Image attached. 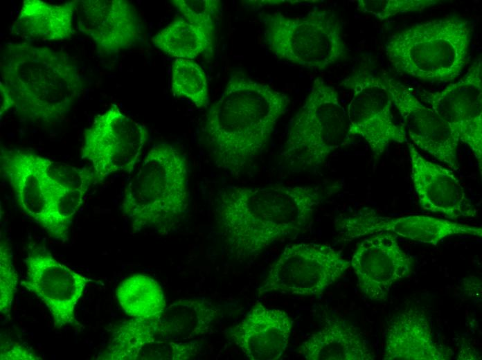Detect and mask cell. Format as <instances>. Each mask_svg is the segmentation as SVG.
Returning a JSON list of instances; mask_svg holds the SVG:
<instances>
[{
	"mask_svg": "<svg viewBox=\"0 0 482 360\" xmlns=\"http://www.w3.org/2000/svg\"><path fill=\"white\" fill-rule=\"evenodd\" d=\"M289 104L286 94L241 71L232 73L203 130L217 166L239 174L263 152Z\"/></svg>",
	"mask_w": 482,
	"mask_h": 360,
	"instance_id": "1",
	"label": "cell"
},
{
	"mask_svg": "<svg viewBox=\"0 0 482 360\" xmlns=\"http://www.w3.org/2000/svg\"><path fill=\"white\" fill-rule=\"evenodd\" d=\"M321 198L319 187H229L219 193L217 219L238 258L258 254L302 231Z\"/></svg>",
	"mask_w": 482,
	"mask_h": 360,
	"instance_id": "2",
	"label": "cell"
},
{
	"mask_svg": "<svg viewBox=\"0 0 482 360\" xmlns=\"http://www.w3.org/2000/svg\"><path fill=\"white\" fill-rule=\"evenodd\" d=\"M83 89L69 57L46 46L8 43L0 55V115L12 110L33 122L63 118Z\"/></svg>",
	"mask_w": 482,
	"mask_h": 360,
	"instance_id": "3",
	"label": "cell"
},
{
	"mask_svg": "<svg viewBox=\"0 0 482 360\" xmlns=\"http://www.w3.org/2000/svg\"><path fill=\"white\" fill-rule=\"evenodd\" d=\"M0 163L21 210L53 237L67 240L90 186V170L19 149L2 148Z\"/></svg>",
	"mask_w": 482,
	"mask_h": 360,
	"instance_id": "4",
	"label": "cell"
},
{
	"mask_svg": "<svg viewBox=\"0 0 482 360\" xmlns=\"http://www.w3.org/2000/svg\"><path fill=\"white\" fill-rule=\"evenodd\" d=\"M189 205L188 167L172 145H154L127 184L121 208L133 230L172 231Z\"/></svg>",
	"mask_w": 482,
	"mask_h": 360,
	"instance_id": "5",
	"label": "cell"
},
{
	"mask_svg": "<svg viewBox=\"0 0 482 360\" xmlns=\"http://www.w3.org/2000/svg\"><path fill=\"white\" fill-rule=\"evenodd\" d=\"M470 27L467 21H428L398 33L389 40V60L399 71L424 80L449 81L467 63Z\"/></svg>",
	"mask_w": 482,
	"mask_h": 360,
	"instance_id": "6",
	"label": "cell"
},
{
	"mask_svg": "<svg viewBox=\"0 0 482 360\" xmlns=\"http://www.w3.org/2000/svg\"><path fill=\"white\" fill-rule=\"evenodd\" d=\"M348 130L337 92L317 78L291 122L280 155L292 168H316L342 144Z\"/></svg>",
	"mask_w": 482,
	"mask_h": 360,
	"instance_id": "7",
	"label": "cell"
},
{
	"mask_svg": "<svg viewBox=\"0 0 482 360\" xmlns=\"http://www.w3.org/2000/svg\"><path fill=\"white\" fill-rule=\"evenodd\" d=\"M265 40L278 59L303 67L325 69L343 57L346 45L335 15L314 10L303 17L268 15Z\"/></svg>",
	"mask_w": 482,
	"mask_h": 360,
	"instance_id": "8",
	"label": "cell"
},
{
	"mask_svg": "<svg viewBox=\"0 0 482 360\" xmlns=\"http://www.w3.org/2000/svg\"><path fill=\"white\" fill-rule=\"evenodd\" d=\"M148 138L146 127L112 105L85 129L82 158L91 164L94 181L120 172H131Z\"/></svg>",
	"mask_w": 482,
	"mask_h": 360,
	"instance_id": "9",
	"label": "cell"
},
{
	"mask_svg": "<svg viewBox=\"0 0 482 360\" xmlns=\"http://www.w3.org/2000/svg\"><path fill=\"white\" fill-rule=\"evenodd\" d=\"M350 265L328 244L287 246L269 269L259 292L319 295L341 278Z\"/></svg>",
	"mask_w": 482,
	"mask_h": 360,
	"instance_id": "10",
	"label": "cell"
},
{
	"mask_svg": "<svg viewBox=\"0 0 482 360\" xmlns=\"http://www.w3.org/2000/svg\"><path fill=\"white\" fill-rule=\"evenodd\" d=\"M24 263L26 276L21 285L45 304L54 327L80 326L75 306L92 280L58 262L44 246L30 244Z\"/></svg>",
	"mask_w": 482,
	"mask_h": 360,
	"instance_id": "11",
	"label": "cell"
},
{
	"mask_svg": "<svg viewBox=\"0 0 482 360\" xmlns=\"http://www.w3.org/2000/svg\"><path fill=\"white\" fill-rule=\"evenodd\" d=\"M350 264L364 294L383 301L391 287L411 273L414 260L401 249L395 234L380 231L358 244Z\"/></svg>",
	"mask_w": 482,
	"mask_h": 360,
	"instance_id": "12",
	"label": "cell"
},
{
	"mask_svg": "<svg viewBox=\"0 0 482 360\" xmlns=\"http://www.w3.org/2000/svg\"><path fill=\"white\" fill-rule=\"evenodd\" d=\"M355 93L348 107V133L360 135L375 157L383 154L391 141H407L404 125L396 123L386 83L364 78L354 85Z\"/></svg>",
	"mask_w": 482,
	"mask_h": 360,
	"instance_id": "13",
	"label": "cell"
},
{
	"mask_svg": "<svg viewBox=\"0 0 482 360\" xmlns=\"http://www.w3.org/2000/svg\"><path fill=\"white\" fill-rule=\"evenodd\" d=\"M75 19L79 31L93 42L102 55L132 48L141 35L139 16L127 1H79Z\"/></svg>",
	"mask_w": 482,
	"mask_h": 360,
	"instance_id": "14",
	"label": "cell"
},
{
	"mask_svg": "<svg viewBox=\"0 0 482 360\" xmlns=\"http://www.w3.org/2000/svg\"><path fill=\"white\" fill-rule=\"evenodd\" d=\"M161 318H134L124 321L114 330L107 349L98 359L143 360L185 359L194 356L193 342L176 343Z\"/></svg>",
	"mask_w": 482,
	"mask_h": 360,
	"instance_id": "15",
	"label": "cell"
},
{
	"mask_svg": "<svg viewBox=\"0 0 482 360\" xmlns=\"http://www.w3.org/2000/svg\"><path fill=\"white\" fill-rule=\"evenodd\" d=\"M481 60L465 78L444 90L429 93V102L451 126L462 141L472 149L481 168L482 89Z\"/></svg>",
	"mask_w": 482,
	"mask_h": 360,
	"instance_id": "16",
	"label": "cell"
},
{
	"mask_svg": "<svg viewBox=\"0 0 482 360\" xmlns=\"http://www.w3.org/2000/svg\"><path fill=\"white\" fill-rule=\"evenodd\" d=\"M392 103L402 117L409 136L419 148L455 170L458 169L459 138L449 124L431 107L424 106L405 89L386 82Z\"/></svg>",
	"mask_w": 482,
	"mask_h": 360,
	"instance_id": "17",
	"label": "cell"
},
{
	"mask_svg": "<svg viewBox=\"0 0 482 360\" xmlns=\"http://www.w3.org/2000/svg\"><path fill=\"white\" fill-rule=\"evenodd\" d=\"M411 177L424 210L456 219L474 217L476 211L452 170L425 159L407 142Z\"/></svg>",
	"mask_w": 482,
	"mask_h": 360,
	"instance_id": "18",
	"label": "cell"
},
{
	"mask_svg": "<svg viewBox=\"0 0 482 360\" xmlns=\"http://www.w3.org/2000/svg\"><path fill=\"white\" fill-rule=\"evenodd\" d=\"M292 327L285 312L258 303L234 327L231 336L248 359L276 360L287 347Z\"/></svg>",
	"mask_w": 482,
	"mask_h": 360,
	"instance_id": "19",
	"label": "cell"
},
{
	"mask_svg": "<svg viewBox=\"0 0 482 360\" xmlns=\"http://www.w3.org/2000/svg\"><path fill=\"white\" fill-rule=\"evenodd\" d=\"M452 352L434 341L426 318L418 309L410 308L398 313L389 325L384 359H447Z\"/></svg>",
	"mask_w": 482,
	"mask_h": 360,
	"instance_id": "20",
	"label": "cell"
},
{
	"mask_svg": "<svg viewBox=\"0 0 482 360\" xmlns=\"http://www.w3.org/2000/svg\"><path fill=\"white\" fill-rule=\"evenodd\" d=\"M79 1L60 5L39 0L23 2L11 32L27 40L62 41L74 33V19Z\"/></svg>",
	"mask_w": 482,
	"mask_h": 360,
	"instance_id": "21",
	"label": "cell"
},
{
	"mask_svg": "<svg viewBox=\"0 0 482 360\" xmlns=\"http://www.w3.org/2000/svg\"><path fill=\"white\" fill-rule=\"evenodd\" d=\"M307 360H371L375 358L359 331L344 320L329 321L300 346Z\"/></svg>",
	"mask_w": 482,
	"mask_h": 360,
	"instance_id": "22",
	"label": "cell"
},
{
	"mask_svg": "<svg viewBox=\"0 0 482 360\" xmlns=\"http://www.w3.org/2000/svg\"><path fill=\"white\" fill-rule=\"evenodd\" d=\"M386 231L395 235L422 243L436 244L445 237L455 235H482L478 226L463 224L447 219L425 215H411L396 218L375 214L374 233Z\"/></svg>",
	"mask_w": 482,
	"mask_h": 360,
	"instance_id": "23",
	"label": "cell"
},
{
	"mask_svg": "<svg viewBox=\"0 0 482 360\" xmlns=\"http://www.w3.org/2000/svg\"><path fill=\"white\" fill-rule=\"evenodd\" d=\"M123 310L134 318H161L166 310L163 292L152 278L132 275L122 281L116 291Z\"/></svg>",
	"mask_w": 482,
	"mask_h": 360,
	"instance_id": "24",
	"label": "cell"
},
{
	"mask_svg": "<svg viewBox=\"0 0 482 360\" xmlns=\"http://www.w3.org/2000/svg\"><path fill=\"white\" fill-rule=\"evenodd\" d=\"M153 45L170 57L193 60L204 53L211 56L213 41L182 17L169 24L152 38Z\"/></svg>",
	"mask_w": 482,
	"mask_h": 360,
	"instance_id": "25",
	"label": "cell"
},
{
	"mask_svg": "<svg viewBox=\"0 0 482 360\" xmlns=\"http://www.w3.org/2000/svg\"><path fill=\"white\" fill-rule=\"evenodd\" d=\"M216 315V309L205 300H181L174 303L162 316L174 338H193L206 334Z\"/></svg>",
	"mask_w": 482,
	"mask_h": 360,
	"instance_id": "26",
	"label": "cell"
},
{
	"mask_svg": "<svg viewBox=\"0 0 482 360\" xmlns=\"http://www.w3.org/2000/svg\"><path fill=\"white\" fill-rule=\"evenodd\" d=\"M171 90L174 96L186 98L197 107L208 104L206 73L193 60L177 58L173 62Z\"/></svg>",
	"mask_w": 482,
	"mask_h": 360,
	"instance_id": "27",
	"label": "cell"
},
{
	"mask_svg": "<svg viewBox=\"0 0 482 360\" xmlns=\"http://www.w3.org/2000/svg\"><path fill=\"white\" fill-rule=\"evenodd\" d=\"M172 3L182 17L200 29L213 41V19L220 9L217 0H174Z\"/></svg>",
	"mask_w": 482,
	"mask_h": 360,
	"instance_id": "28",
	"label": "cell"
},
{
	"mask_svg": "<svg viewBox=\"0 0 482 360\" xmlns=\"http://www.w3.org/2000/svg\"><path fill=\"white\" fill-rule=\"evenodd\" d=\"M10 245L4 240L0 246V311L3 314L10 312L17 291L18 275L12 262Z\"/></svg>",
	"mask_w": 482,
	"mask_h": 360,
	"instance_id": "29",
	"label": "cell"
},
{
	"mask_svg": "<svg viewBox=\"0 0 482 360\" xmlns=\"http://www.w3.org/2000/svg\"><path fill=\"white\" fill-rule=\"evenodd\" d=\"M362 7L364 12H369L381 19L398 12L417 10L436 3L434 1H366Z\"/></svg>",
	"mask_w": 482,
	"mask_h": 360,
	"instance_id": "30",
	"label": "cell"
},
{
	"mask_svg": "<svg viewBox=\"0 0 482 360\" xmlns=\"http://www.w3.org/2000/svg\"><path fill=\"white\" fill-rule=\"evenodd\" d=\"M0 359L6 360H16V359H24V360H30L37 359L41 360L42 357L36 355L35 353L31 352L26 348L21 345L18 343H12L9 346H6L5 348L1 350Z\"/></svg>",
	"mask_w": 482,
	"mask_h": 360,
	"instance_id": "31",
	"label": "cell"
}]
</instances>
